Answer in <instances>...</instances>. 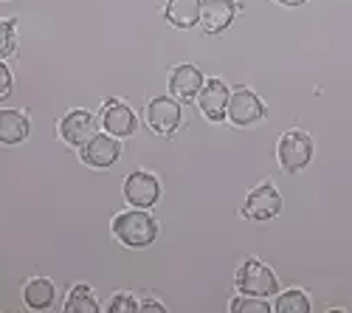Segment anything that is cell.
I'll use <instances>...</instances> for the list:
<instances>
[{"label":"cell","mask_w":352,"mask_h":313,"mask_svg":"<svg viewBox=\"0 0 352 313\" xmlns=\"http://www.w3.org/2000/svg\"><path fill=\"white\" fill-rule=\"evenodd\" d=\"M113 235L127 248H144L158 237V220L146 209H130L113 217Z\"/></svg>","instance_id":"obj_1"},{"label":"cell","mask_w":352,"mask_h":313,"mask_svg":"<svg viewBox=\"0 0 352 313\" xmlns=\"http://www.w3.org/2000/svg\"><path fill=\"white\" fill-rule=\"evenodd\" d=\"M234 282H237L240 294H248V296H274L279 291V279L274 274L271 266L259 263V260H245L240 268H237V277H234Z\"/></svg>","instance_id":"obj_2"},{"label":"cell","mask_w":352,"mask_h":313,"mask_svg":"<svg viewBox=\"0 0 352 313\" xmlns=\"http://www.w3.org/2000/svg\"><path fill=\"white\" fill-rule=\"evenodd\" d=\"M276 158H279V166L285 173H302L307 169V164L313 161V141L307 133L302 130H290L279 138V147H276Z\"/></svg>","instance_id":"obj_3"},{"label":"cell","mask_w":352,"mask_h":313,"mask_svg":"<svg viewBox=\"0 0 352 313\" xmlns=\"http://www.w3.org/2000/svg\"><path fill=\"white\" fill-rule=\"evenodd\" d=\"M184 122L181 102L175 96H155L146 105V127L158 136H172Z\"/></svg>","instance_id":"obj_4"},{"label":"cell","mask_w":352,"mask_h":313,"mask_svg":"<svg viewBox=\"0 0 352 313\" xmlns=\"http://www.w3.org/2000/svg\"><path fill=\"white\" fill-rule=\"evenodd\" d=\"M282 212V195L276 192L274 184H259L256 189L248 192L245 204H243V215L248 220H256V223H265V220H274L276 215Z\"/></svg>","instance_id":"obj_5"},{"label":"cell","mask_w":352,"mask_h":313,"mask_svg":"<svg viewBox=\"0 0 352 313\" xmlns=\"http://www.w3.org/2000/svg\"><path fill=\"white\" fill-rule=\"evenodd\" d=\"M228 119L237 127H251L265 119V105L251 88H234L228 99Z\"/></svg>","instance_id":"obj_6"},{"label":"cell","mask_w":352,"mask_h":313,"mask_svg":"<svg viewBox=\"0 0 352 313\" xmlns=\"http://www.w3.org/2000/svg\"><path fill=\"white\" fill-rule=\"evenodd\" d=\"M158 197H161V181L153 173L135 169V173L127 175V181H124V201L130 206L150 209V206H155Z\"/></svg>","instance_id":"obj_7"},{"label":"cell","mask_w":352,"mask_h":313,"mask_svg":"<svg viewBox=\"0 0 352 313\" xmlns=\"http://www.w3.org/2000/svg\"><path fill=\"white\" fill-rule=\"evenodd\" d=\"M228 99H231V91L223 79H209L203 82V88L197 94V105L203 110V116L209 122H223L228 119Z\"/></svg>","instance_id":"obj_8"},{"label":"cell","mask_w":352,"mask_h":313,"mask_svg":"<svg viewBox=\"0 0 352 313\" xmlns=\"http://www.w3.org/2000/svg\"><path fill=\"white\" fill-rule=\"evenodd\" d=\"M122 155V144H119V138L110 136V133H96L87 144L82 147V161L87 166H94V169H107L113 166L116 161H119Z\"/></svg>","instance_id":"obj_9"},{"label":"cell","mask_w":352,"mask_h":313,"mask_svg":"<svg viewBox=\"0 0 352 313\" xmlns=\"http://www.w3.org/2000/svg\"><path fill=\"white\" fill-rule=\"evenodd\" d=\"M60 136L65 144L82 150L87 141H91L96 136V119H94V113H87V110H71L63 116L60 122Z\"/></svg>","instance_id":"obj_10"},{"label":"cell","mask_w":352,"mask_h":313,"mask_svg":"<svg viewBox=\"0 0 352 313\" xmlns=\"http://www.w3.org/2000/svg\"><path fill=\"white\" fill-rule=\"evenodd\" d=\"M237 17V0H203L200 3V23L203 32L217 37Z\"/></svg>","instance_id":"obj_11"},{"label":"cell","mask_w":352,"mask_h":313,"mask_svg":"<svg viewBox=\"0 0 352 313\" xmlns=\"http://www.w3.org/2000/svg\"><path fill=\"white\" fill-rule=\"evenodd\" d=\"M102 127L116 138H127L135 133V113L124 102L110 99L102 105Z\"/></svg>","instance_id":"obj_12"},{"label":"cell","mask_w":352,"mask_h":313,"mask_svg":"<svg viewBox=\"0 0 352 313\" xmlns=\"http://www.w3.org/2000/svg\"><path fill=\"white\" fill-rule=\"evenodd\" d=\"M203 71L195 68V65H178V68H172L169 74V94L175 99H181V102H195L200 88H203Z\"/></svg>","instance_id":"obj_13"},{"label":"cell","mask_w":352,"mask_h":313,"mask_svg":"<svg viewBox=\"0 0 352 313\" xmlns=\"http://www.w3.org/2000/svg\"><path fill=\"white\" fill-rule=\"evenodd\" d=\"M25 138H28V119L20 110L0 107V144L14 147Z\"/></svg>","instance_id":"obj_14"},{"label":"cell","mask_w":352,"mask_h":313,"mask_svg":"<svg viewBox=\"0 0 352 313\" xmlns=\"http://www.w3.org/2000/svg\"><path fill=\"white\" fill-rule=\"evenodd\" d=\"M200 3L203 0H166L164 17L175 28H192L200 23Z\"/></svg>","instance_id":"obj_15"},{"label":"cell","mask_w":352,"mask_h":313,"mask_svg":"<svg viewBox=\"0 0 352 313\" xmlns=\"http://www.w3.org/2000/svg\"><path fill=\"white\" fill-rule=\"evenodd\" d=\"M54 296H56V291H54V285H51V279L34 277V279L25 282L23 299H25V305L32 307V310H45V307H51V305H54Z\"/></svg>","instance_id":"obj_16"},{"label":"cell","mask_w":352,"mask_h":313,"mask_svg":"<svg viewBox=\"0 0 352 313\" xmlns=\"http://www.w3.org/2000/svg\"><path fill=\"white\" fill-rule=\"evenodd\" d=\"M65 310L68 313H99L102 305H99L96 294L87 285H74L71 294L65 296Z\"/></svg>","instance_id":"obj_17"},{"label":"cell","mask_w":352,"mask_h":313,"mask_svg":"<svg viewBox=\"0 0 352 313\" xmlns=\"http://www.w3.org/2000/svg\"><path fill=\"white\" fill-rule=\"evenodd\" d=\"M274 310L276 313H307L310 310V296L305 291H299V288H290L282 296H276Z\"/></svg>","instance_id":"obj_18"},{"label":"cell","mask_w":352,"mask_h":313,"mask_svg":"<svg viewBox=\"0 0 352 313\" xmlns=\"http://www.w3.org/2000/svg\"><path fill=\"white\" fill-rule=\"evenodd\" d=\"M231 310H234V313H268L271 305L262 299V296H248V294H243V299H234V302H231Z\"/></svg>","instance_id":"obj_19"},{"label":"cell","mask_w":352,"mask_h":313,"mask_svg":"<svg viewBox=\"0 0 352 313\" xmlns=\"http://www.w3.org/2000/svg\"><path fill=\"white\" fill-rule=\"evenodd\" d=\"M14 54V20H0V60Z\"/></svg>","instance_id":"obj_20"},{"label":"cell","mask_w":352,"mask_h":313,"mask_svg":"<svg viewBox=\"0 0 352 313\" xmlns=\"http://www.w3.org/2000/svg\"><path fill=\"white\" fill-rule=\"evenodd\" d=\"M141 305L130 296V294H116L110 302H107V310L110 313H124V310H138Z\"/></svg>","instance_id":"obj_21"},{"label":"cell","mask_w":352,"mask_h":313,"mask_svg":"<svg viewBox=\"0 0 352 313\" xmlns=\"http://www.w3.org/2000/svg\"><path fill=\"white\" fill-rule=\"evenodd\" d=\"M9 94H12V71L0 60V99H6Z\"/></svg>","instance_id":"obj_22"},{"label":"cell","mask_w":352,"mask_h":313,"mask_svg":"<svg viewBox=\"0 0 352 313\" xmlns=\"http://www.w3.org/2000/svg\"><path fill=\"white\" fill-rule=\"evenodd\" d=\"M141 310H158V313H164V310H166V307H164V305H161V302H155V299H146V302H144V305H141Z\"/></svg>","instance_id":"obj_23"},{"label":"cell","mask_w":352,"mask_h":313,"mask_svg":"<svg viewBox=\"0 0 352 313\" xmlns=\"http://www.w3.org/2000/svg\"><path fill=\"white\" fill-rule=\"evenodd\" d=\"M276 3H279V6H287V9H296V6L305 3V0H276Z\"/></svg>","instance_id":"obj_24"}]
</instances>
